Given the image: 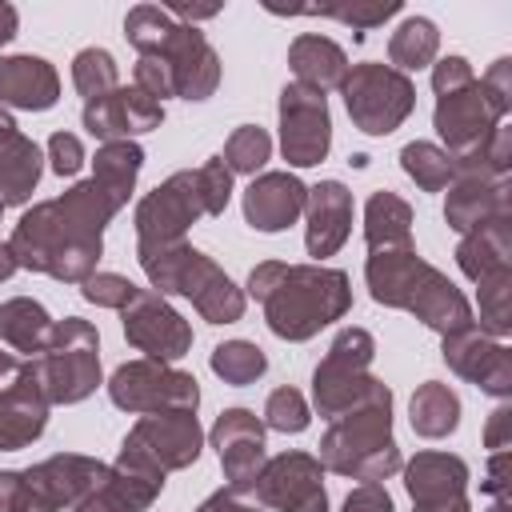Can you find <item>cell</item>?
<instances>
[{"label": "cell", "instance_id": "30bf717a", "mask_svg": "<svg viewBox=\"0 0 512 512\" xmlns=\"http://www.w3.org/2000/svg\"><path fill=\"white\" fill-rule=\"evenodd\" d=\"M340 92H344V108H348L352 124L364 136L396 132L416 108V84L404 72H396L392 64H376V60L352 64Z\"/></svg>", "mask_w": 512, "mask_h": 512}, {"label": "cell", "instance_id": "d6986e66", "mask_svg": "<svg viewBox=\"0 0 512 512\" xmlns=\"http://www.w3.org/2000/svg\"><path fill=\"white\" fill-rule=\"evenodd\" d=\"M220 468H224V488L232 492H252L260 468H264V420L248 408H224L208 432Z\"/></svg>", "mask_w": 512, "mask_h": 512}, {"label": "cell", "instance_id": "60d3db41", "mask_svg": "<svg viewBox=\"0 0 512 512\" xmlns=\"http://www.w3.org/2000/svg\"><path fill=\"white\" fill-rule=\"evenodd\" d=\"M296 12H304V16H332V20H340V24H348L352 32H356V40L368 32V28H380L384 20H392V16H400L404 12V4L400 0H376V4H364V0H344V4H320V8H296Z\"/></svg>", "mask_w": 512, "mask_h": 512}, {"label": "cell", "instance_id": "e0dca14e", "mask_svg": "<svg viewBox=\"0 0 512 512\" xmlns=\"http://www.w3.org/2000/svg\"><path fill=\"white\" fill-rule=\"evenodd\" d=\"M248 496L272 512H328L324 468L308 452H280L264 460Z\"/></svg>", "mask_w": 512, "mask_h": 512}, {"label": "cell", "instance_id": "5b68a950", "mask_svg": "<svg viewBox=\"0 0 512 512\" xmlns=\"http://www.w3.org/2000/svg\"><path fill=\"white\" fill-rule=\"evenodd\" d=\"M228 200H232V172L224 168L220 156L204 160L200 168L172 172L136 204V248L180 244L200 216H224Z\"/></svg>", "mask_w": 512, "mask_h": 512}, {"label": "cell", "instance_id": "e575fe53", "mask_svg": "<svg viewBox=\"0 0 512 512\" xmlns=\"http://www.w3.org/2000/svg\"><path fill=\"white\" fill-rule=\"evenodd\" d=\"M436 52H440V32L428 16H404L388 40V60L396 72H416V68H428L436 64Z\"/></svg>", "mask_w": 512, "mask_h": 512}, {"label": "cell", "instance_id": "1f68e13d", "mask_svg": "<svg viewBox=\"0 0 512 512\" xmlns=\"http://www.w3.org/2000/svg\"><path fill=\"white\" fill-rule=\"evenodd\" d=\"M52 316L40 300L32 296H12L0 304V340L12 348V352H24V356H36L52 332Z\"/></svg>", "mask_w": 512, "mask_h": 512}, {"label": "cell", "instance_id": "f6af8a7d", "mask_svg": "<svg viewBox=\"0 0 512 512\" xmlns=\"http://www.w3.org/2000/svg\"><path fill=\"white\" fill-rule=\"evenodd\" d=\"M132 84H136L144 96L160 100V104H164V96H176L172 72H168V64H164L160 56H140L136 68H132Z\"/></svg>", "mask_w": 512, "mask_h": 512}, {"label": "cell", "instance_id": "9c48e42d", "mask_svg": "<svg viewBox=\"0 0 512 512\" xmlns=\"http://www.w3.org/2000/svg\"><path fill=\"white\" fill-rule=\"evenodd\" d=\"M108 464L80 452H56L24 472L0 468V512H64L96 492Z\"/></svg>", "mask_w": 512, "mask_h": 512}, {"label": "cell", "instance_id": "836d02e7", "mask_svg": "<svg viewBox=\"0 0 512 512\" xmlns=\"http://www.w3.org/2000/svg\"><path fill=\"white\" fill-rule=\"evenodd\" d=\"M92 164H96L92 180L124 208L128 196H132V188H136V176L144 168V148L136 140H112V144H100L96 148V160Z\"/></svg>", "mask_w": 512, "mask_h": 512}, {"label": "cell", "instance_id": "ab89813d", "mask_svg": "<svg viewBox=\"0 0 512 512\" xmlns=\"http://www.w3.org/2000/svg\"><path fill=\"white\" fill-rule=\"evenodd\" d=\"M268 156H272V136L264 128H256V124H240L224 140V152H220L224 168L228 172H240V176H256L268 164Z\"/></svg>", "mask_w": 512, "mask_h": 512}, {"label": "cell", "instance_id": "ac0fdd59", "mask_svg": "<svg viewBox=\"0 0 512 512\" xmlns=\"http://www.w3.org/2000/svg\"><path fill=\"white\" fill-rule=\"evenodd\" d=\"M440 356L456 376H464L480 392H488L496 400L512 396V352L504 340L484 336L476 324L440 336Z\"/></svg>", "mask_w": 512, "mask_h": 512}, {"label": "cell", "instance_id": "ee69618b", "mask_svg": "<svg viewBox=\"0 0 512 512\" xmlns=\"http://www.w3.org/2000/svg\"><path fill=\"white\" fill-rule=\"evenodd\" d=\"M80 296L88 300V304H96V308H124L132 296H136V284L128 280V276H120V272H92L84 284H80Z\"/></svg>", "mask_w": 512, "mask_h": 512}, {"label": "cell", "instance_id": "ba28073f", "mask_svg": "<svg viewBox=\"0 0 512 512\" xmlns=\"http://www.w3.org/2000/svg\"><path fill=\"white\" fill-rule=\"evenodd\" d=\"M24 372L48 404L88 400L100 388V332L80 316L56 320L44 348L24 360Z\"/></svg>", "mask_w": 512, "mask_h": 512}, {"label": "cell", "instance_id": "7c38bea8", "mask_svg": "<svg viewBox=\"0 0 512 512\" xmlns=\"http://www.w3.org/2000/svg\"><path fill=\"white\" fill-rule=\"evenodd\" d=\"M108 396L116 408L152 416V412H196L200 384L192 372H180L160 360H128L112 372Z\"/></svg>", "mask_w": 512, "mask_h": 512}, {"label": "cell", "instance_id": "681fc988", "mask_svg": "<svg viewBox=\"0 0 512 512\" xmlns=\"http://www.w3.org/2000/svg\"><path fill=\"white\" fill-rule=\"evenodd\" d=\"M340 512H396V508H392V496L384 484H360L344 496Z\"/></svg>", "mask_w": 512, "mask_h": 512}, {"label": "cell", "instance_id": "db71d44e", "mask_svg": "<svg viewBox=\"0 0 512 512\" xmlns=\"http://www.w3.org/2000/svg\"><path fill=\"white\" fill-rule=\"evenodd\" d=\"M16 28H20V16H16V8L0 0V48H4V44H12Z\"/></svg>", "mask_w": 512, "mask_h": 512}, {"label": "cell", "instance_id": "11a10c76", "mask_svg": "<svg viewBox=\"0 0 512 512\" xmlns=\"http://www.w3.org/2000/svg\"><path fill=\"white\" fill-rule=\"evenodd\" d=\"M412 512H472L468 496H452V500H436V504H416Z\"/></svg>", "mask_w": 512, "mask_h": 512}, {"label": "cell", "instance_id": "f1b7e54d", "mask_svg": "<svg viewBox=\"0 0 512 512\" xmlns=\"http://www.w3.org/2000/svg\"><path fill=\"white\" fill-rule=\"evenodd\" d=\"M288 64L296 72V84L304 88H316V92H328V88H340L344 76H348V56L336 40L328 36H316V32H300L292 44H288Z\"/></svg>", "mask_w": 512, "mask_h": 512}, {"label": "cell", "instance_id": "cb8c5ba5", "mask_svg": "<svg viewBox=\"0 0 512 512\" xmlns=\"http://www.w3.org/2000/svg\"><path fill=\"white\" fill-rule=\"evenodd\" d=\"M512 216V192L508 180H472V176H456L448 184V200H444V220L452 232H476L492 220Z\"/></svg>", "mask_w": 512, "mask_h": 512}, {"label": "cell", "instance_id": "6da1fadb", "mask_svg": "<svg viewBox=\"0 0 512 512\" xmlns=\"http://www.w3.org/2000/svg\"><path fill=\"white\" fill-rule=\"evenodd\" d=\"M120 204L96 184L80 180L64 196L32 204L12 228V256L28 272H44L60 284H84L104 256V228Z\"/></svg>", "mask_w": 512, "mask_h": 512}, {"label": "cell", "instance_id": "52a82bcc", "mask_svg": "<svg viewBox=\"0 0 512 512\" xmlns=\"http://www.w3.org/2000/svg\"><path fill=\"white\" fill-rule=\"evenodd\" d=\"M140 268L160 296H188L200 320L208 324H236L244 316V288L232 284V276L188 240L164 244V248H136Z\"/></svg>", "mask_w": 512, "mask_h": 512}, {"label": "cell", "instance_id": "8d00e7d4", "mask_svg": "<svg viewBox=\"0 0 512 512\" xmlns=\"http://www.w3.org/2000/svg\"><path fill=\"white\" fill-rule=\"evenodd\" d=\"M208 364H212V372H216L224 384H232V388L256 384V380L268 372V356H264V348H256L252 340H224V344H216L212 356H208Z\"/></svg>", "mask_w": 512, "mask_h": 512}, {"label": "cell", "instance_id": "74e56055", "mask_svg": "<svg viewBox=\"0 0 512 512\" xmlns=\"http://www.w3.org/2000/svg\"><path fill=\"white\" fill-rule=\"evenodd\" d=\"M400 168L416 180V188L424 192H444L452 184V156L440 144L428 140H412L400 148Z\"/></svg>", "mask_w": 512, "mask_h": 512}, {"label": "cell", "instance_id": "7a4b0ae2", "mask_svg": "<svg viewBox=\"0 0 512 512\" xmlns=\"http://www.w3.org/2000/svg\"><path fill=\"white\" fill-rule=\"evenodd\" d=\"M248 296L264 304V320L280 340H312L352 308V284L340 268L264 260L248 272Z\"/></svg>", "mask_w": 512, "mask_h": 512}, {"label": "cell", "instance_id": "816d5d0a", "mask_svg": "<svg viewBox=\"0 0 512 512\" xmlns=\"http://www.w3.org/2000/svg\"><path fill=\"white\" fill-rule=\"evenodd\" d=\"M196 512H264L248 492H232V488H220L212 492Z\"/></svg>", "mask_w": 512, "mask_h": 512}, {"label": "cell", "instance_id": "6f0895ef", "mask_svg": "<svg viewBox=\"0 0 512 512\" xmlns=\"http://www.w3.org/2000/svg\"><path fill=\"white\" fill-rule=\"evenodd\" d=\"M16 268H20V264H16L12 248H8V244H0V280H8V276H12Z\"/></svg>", "mask_w": 512, "mask_h": 512}, {"label": "cell", "instance_id": "94428289", "mask_svg": "<svg viewBox=\"0 0 512 512\" xmlns=\"http://www.w3.org/2000/svg\"><path fill=\"white\" fill-rule=\"evenodd\" d=\"M0 212H4V204H0Z\"/></svg>", "mask_w": 512, "mask_h": 512}, {"label": "cell", "instance_id": "d6a6232c", "mask_svg": "<svg viewBox=\"0 0 512 512\" xmlns=\"http://www.w3.org/2000/svg\"><path fill=\"white\" fill-rule=\"evenodd\" d=\"M408 420H412V432H416V436L440 440V436L456 432V424H460V396H456L448 384H440V380H424V384L412 392Z\"/></svg>", "mask_w": 512, "mask_h": 512}, {"label": "cell", "instance_id": "7402d4cb", "mask_svg": "<svg viewBox=\"0 0 512 512\" xmlns=\"http://www.w3.org/2000/svg\"><path fill=\"white\" fill-rule=\"evenodd\" d=\"M164 488V472L152 464H140L132 456H116L108 464V476L96 492H88L72 512H144Z\"/></svg>", "mask_w": 512, "mask_h": 512}, {"label": "cell", "instance_id": "f546056e", "mask_svg": "<svg viewBox=\"0 0 512 512\" xmlns=\"http://www.w3.org/2000/svg\"><path fill=\"white\" fill-rule=\"evenodd\" d=\"M44 172V156L36 148V140H28L24 132H12L0 144V204H28L36 184Z\"/></svg>", "mask_w": 512, "mask_h": 512}, {"label": "cell", "instance_id": "5bb4252c", "mask_svg": "<svg viewBox=\"0 0 512 512\" xmlns=\"http://www.w3.org/2000/svg\"><path fill=\"white\" fill-rule=\"evenodd\" d=\"M508 100H500L484 80H472L448 96H436V112H432V128L444 140V152L456 160L464 152H472L480 140H488L504 116H508Z\"/></svg>", "mask_w": 512, "mask_h": 512}, {"label": "cell", "instance_id": "44dd1931", "mask_svg": "<svg viewBox=\"0 0 512 512\" xmlns=\"http://www.w3.org/2000/svg\"><path fill=\"white\" fill-rule=\"evenodd\" d=\"M304 248L308 256H316V264L324 256H336L352 232V192L340 180H320L308 188L304 200Z\"/></svg>", "mask_w": 512, "mask_h": 512}, {"label": "cell", "instance_id": "83f0119b", "mask_svg": "<svg viewBox=\"0 0 512 512\" xmlns=\"http://www.w3.org/2000/svg\"><path fill=\"white\" fill-rule=\"evenodd\" d=\"M404 488H408L412 504L468 496V464L452 452H416L404 464Z\"/></svg>", "mask_w": 512, "mask_h": 512}, {"label": "cell", "instance_id": "7bdbcfd3", "mask_svg": "<svg viewBox=\"0 0 512 512\" xmlns=\"http://www.w3.org/2000/svg\"><path fill=\"white\" fill-rule=\"evenodd\" d=\"M312 424V412H308V400L296 392V388H276L268 400H264V428H276V432H304Z\"/></svg>", "mask_w": 512, "mask_h": 512}, {"label": "cell", "instance_id": "3957f363", "mask_svg": "<svg viewBox=\"0 0 512 512\" xmlns=\"http://www.w3.org/2000/svg\"><path fill=\"white\" fill-rule=\"evenodd\" d=\"M364 280H368V292H372L376 304L412 312L420 324H428V328L440 332V336L476 324L468 296H464L440 268H432V264L416 252V244H412V248L368 252V260H364Z\"/></svg>", "mask_w": 512, "mask_h": 512}, {"label": "cell", "instance_id": "7dc6e473", "mask_svg": "<svg viewBox=\"0 0 512 512\" xmlns=\"http://www.w3.org/2000/svg\"><path fill=\"white\" fill-rule=\"evenodd\" d=\"M472 80L476 76H472V64L464 56H444V60L432 64V92L436 96H448V92H456V88H464Z\"/></svg>", "mask_w": 512, "mask_h": 512}, {"label": "cell", "instance_id": "4316f807", "mask_svg": "<svg viewBox=\"0 0 512 512\" xmlns=\"http://www.w3.org/2000/svg\"><path fill=\"white\" fill-rule=\"evenodd\" d=\"M456 264L472 284L512 276V216L492 220L476 232H464L456 244Z\"/></svg>", "mask_w": 512, "mask_h": 512}, {"label": "cell", "instance_id": "bcb514c9", "mask_svg": "<svg viewBox=\"0 0 512 512\" xmlns=\"http://www.w3.org/2000/svg\"><path fill=\"white\" fill-rule=\"evenodd\" d=\"M48 164L56 176H76L84 164V144L72 132H52L48 136Z\"/></svg>", "mask_w": 512, "mask_h": 512}, {"label": "cell", "instance_id": "d4e9b609", "mask_svg": "<svg viewBox=\"0 0 512 512\" xmlns=\"http://www.w3.org/2000/svg\"><path fill=\"white\" fill-rule=\"evenodd\" d=\"M48 400L40 396V388L32 384V376L16 372L12 384H0V452H20L32 440H40L44 424H48Z\"/></svg>", "mask_w": 512, "mask_h": 512}, {"label": "cell", "instance_id": "4fadbf2b", "mask_svg": "<svg viewBox=\"0 0 512 512\" xmlns=\"http://www.w3.org/2000/svg\"><path fill=\"white\" fill-rule=\"evenodd\" d=\"M200 448H204V428H200L196 412H152L128 428L120 456L152 464L168 476V472L192 468L200 460Z\"/></svg>", "mask_w": 512, "mask_h": 512}, {"label": "cell", "instance_id": "680465c9", "mask_svg": "<svg viewBox=\"0 0 512 512\" xmlns=\"http://www.w3.org/2000/svg\"><path fill=\"white\" fill-rule=\"evenodd\" d=\"M12 132H16V120H12V112H8L4 104H0V144H4V140H8Z\"/></svg>", "mask_w": 512, "mask_h": 512}, {"label": "cell", "instance_id": "ffe728a7", "mask_svg": "<svg viewBox=\"0 0 512 512\" xmlns=\"http://www.w3.org/2000/svg\"><path fill=\"white\" fill-rule=\"evenodd\" d=\"M84 128L112 144V140H132V136H144V132H156L164 124V104L144 96L136 84L132 88H112L108 96L100 100H88L84 104Z\"/></svg>", "mask_w": 512, "mask_h": 512}, {"label": "cell", "instance_id": "8992f818", "mask_svg": "<svg viewBox=\"0 0 512 512\" xmlns=\"http://www.w3.org/2000/svg\"><path fill=\"white\" fill-rule=\"evenodd\" d=\"M124 36L140 56H160L180 100H208L220 84V56L196 24H180L160 4H136L124 16Z\"/></svg>", "mask_w": 512, "mask_h": 512}, {"label": "cell", "instance_id": "d590c367", "mask_svg": "<svg viewBox=\"0 0 512 512\" xmlns=\"http://www.w3.org/2000/svg\"><path fill=\"white\" fill-rule=\"evenodd\" d=\"M512 168V128L500 124L488 140H480L472 152L452 160V180L456 176H472V180H508Z\"/></svg>", "mask_w": 512, "mask_h": 512}, {"label": "cell", "instance_id": "603a6c76", "mask_svg": "<svg viewBox=\"0 0 512 512\" xmlns=\"http://www.w3.org/2000/svg\"><path fill=\"white\" fill-rule=\"evenodd\" d=\"M308 184L292 172H260L244 188V220L256 232H284L304 216Z\"/></svg>", "mask_w": 512, "mask_h": 512}, {"label": "cell", "instance_id": "9f6ffc18", "mask_svg": "<svg viewBox=\"0 0 512 512\" xmlns=\"http://www.w3.org/2000/svg\"><path fill=\"white\" fill-rule=\"evenodd\" d=\"M20 364H24V360H16L12 352H0V384H12L16 372H20Z\"/></svg>", "mask_w": 512, "mask_h": 512}, {"label": "cell", "instance_id": "484cf974", "mask_svg": "<svg viewBox=\"0 0 512 512\" xmlns=\"http://www.w3.org/2000/svg\"><path fill=\"white\" fill-rule=\"evenodd\" d=\"M60 100V76L44 56H0V104L48 112Z\"/></svg>", "mask_w": 512, "mask_h": 512}, {"label": "cell", "instance_id": "9a60e30c", "mask_svg": "<svg viewBox=\"0 0 512 512\" xmlns=\"http://www.w3.org/2000/svg\"><path fill=\"white\" fill-rule=\"evenodd\" d=\"M332 148V112L328 96L304 84L280 88V152L292 168H312Z\"/></svg>", "mask_w": 512, "mask_h": 512}, {"label": "cell", "instance_id": "8fae6325", "mask_svg": "<svg viewBox=\"0 0 512 512\" xmlns=\"http://www.w3.org/2000/svg\"><path fill=\"white\" fill-rule=\"evenodd\" d=\"M372 356H376L372 332H364V328H340L336 332V340L328 344L324 360L312 372V400H316V412L324 420L344 416L348 408H356L372 392V384H376V376H368Z\"/></svg>", "mask_w": 512, "mask_h": 512}, {"label": "cell", "instance_id": "f5cc1de1", "mask_svg": "<svg viewBox=\"0 0 512 512\" xmlns=\"http://www.w3.org/2000/svg\"><path fill=\"white\" fill-rule=\"evenodd\" d=\"M480 80H484L500 100H508V104H512V60H508V56H500V60H496Z\"/></svg>", "mask_w": 512, "mask_h": 512}, {"label": "cell", "instance_id": "b9f144b4", "mask_svg": "<svg viewBox=\"0 0 512 512\" xmlns=\"http://www.w3.org/2000/svg\"><path fill=\"white\" fill-rule=\"evenodd\" d=\"M476 288H480V320H476V328L484 336H492V340H504L508 328H512V312H508L512 276H496V280H484Z\"/></svg>", "mask_w": 512, "mask_h": 512}, {"label": "cell", "instance_id": "f35d334b", "mask_svg": "<svg viewBox=\"0 0 512 512\" xmlns=\"http://www.w3.org/2000/svg\"><path fill=\"white\" fill-rule=\"evenodd\" d=\"M72 84L84 96V104L108 96L112 88H120V72H116L112 52L108 48H80L72 56Z\"/></svg>", "mask_w": 512, "mask_h": 512}, {"label": "cell", "instance_id": "91938a15", "mask_svg": "<svg viewBox=\"0 0 512 512\" xmlns=\"http://www.w3.org/2000/svg\"><path fill=\"white\" fill-rule=\"evenodd\" d=\"M488 512H512V500H492V508Z\"/></svg>", "mask_w": 512, "mask_h": 512}, {"label": "cell", "instance_id": "f907efd6", "mask_svg": "<svg viewBox=\"0 0 512 512\" xmlns=\"http://www.w3.org/2000/svg\"><path fill=\"white\" fill-rule=\"evenodd\" d=\"M484 444H488L492 452L512 448V404H508V400H500V404L492 408V416H488V424H484Z\"/></svg>", "mask_w": 512, "mask_h": 512}, {"label": "cell", "instance_id": "4dcf8cb0", "mask_svg": "<svg viewBox=\"0 0 512 512\" xmlns=\"http://www.w3.org/2000/svg\"><path fill=\"white\" fill-rule=\"evenodd\" d=\"M364 240H368V252L412 248V208H408V200H400L388 188L372 192L368 204H364Z\"/></svg>", "mask_w": 512, "mask_h": 512}, {"label": "cell", "instance_id": "2e32d148", "mask_svg": "<svg viewBox=\"0 0 512 512\" xmlns=\"http://www.w3.org/2000/svg\"><path fill=\"white\" fill-rule=\"evenodd\" d=\"M120 324L128 344L144 352V360L172 364L192 348V324L152 288H136V296L120 308Z\"/></svg>", "mask_w": 512, "mask_h": 512}, {"label": "cell", "instance_id": "c3c4849f", "mask_svg": "<svg viewBox=\"0 0 512 512\" xmlns=\"http://www.w3.org/2000/svg\"><path fill=\"white\" fill-rule=\"evenodd\" d=\"M480 492H488L492 500H512V448L488 456V472L480 480Z\"/></svg>", "mask_w": 512, "mask_h": 512}, {"label": "cell", "instance_id": "277c9868", "mask_svg": "<svg viewBox=\"0 0 512 512\" xmlns=\"http://www.w3.org/2000/svg\"><path fill=\"white\" fill-rule=\"evenodd\" d=\"M316 460L324 472H336L360 484H380L404 468L400 444L392 436V388L384 380H376L356 408L328 420Z\"/></svg>", "mask_w": 512, "mask_h": 512}]
</instances>
